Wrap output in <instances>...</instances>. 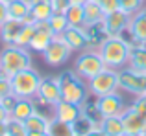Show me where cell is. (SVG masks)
I'll use <instances>...</instances> for the list:
<instances>
[{"label": "cell", "mask_w": 146, "mask_h": 136, "mask_svg": "<svg viewBox=\"0 0 146 136\" xmlns=\"http://www.w3.org/2000/svg\"><path fill=\"white\" fill-rule=\"evenodd\" d=\"M98 52L104 59V65L113 70H122L129 65V54L131 46L122 35L107 37L102 44L98 46Z\"/></svg>", "instance_id": "6da1fadb"}, {"label": "cell", "mask_w": 146, "mask_h": 136, "mask_svg": "<svg viewBox=\"0 0 146 136\" xmlns=\"http://www.w3.org/2000/svg\"><path fill=\"white\" fill-rule=\"evenodd\" d=\"M57 81H59V88H61V99L83 107V103L91 97L87 81L80 77L72 68L61 72V74L57 75Z\"/></svg>", "instance_id": "7a4b0ae2"}, {"label": "cell", "mask_w": 146, "mask_h": 136, "mask_svg": "<svg viewBox=\"0 0 146 136\" xmlns=\"http://www.w3.org/2000/svg\"><path fill=\"white\" fill-rule=\"evenodd\" d=\"M32 66V54L28 48L17 46V44H4L0 50V72L6 75H13L21 70Z\"/></svg>", "instance_id": "3957f363"}, {"label": "cell", "mask_w": 146, "mask_h": 136, "mask_svg": "<svg viewBox=\"0 0 146 136\" xmlns=\"http://www.w3.org/2000/svg\"><path fill=\"white\" fill-rule=\"evenodd\" d=\"M9 79H11V90L17 97H35L43 75L33 66H30L26 70L13 74Z\"/></svg>", "instance_id": "277c9868"}, {"label": "cell", "mask_w": 146, "mask_h": 136, "mask_svg": "<svg viewBox=\"0 0 146 136\" xmlns=\"http://www.w3.org/2000/svg\"><path fill=\"white\" fill-rule=\"evenodd\" d=\"M104 68H107V66L104 65V59L100 55V52L94 50V48H87V50L80 52L76 55L74 63H72V70L85 81H89L91 77L100 74Z\"/></svg>", "instance_id": "5b68a950"}, {"label": "cell", "mask_w": 146, "mask_h": 136, "mask_svg": "<svg viewBox=\"0 0 146 136\" xmlns=\"http://www.w3.org/2000/svg\"><path fill=\"white\" fill-rule=\"evenodd\" d=\"M87 86H89L91 97H100V96H106V94L117 92L118 90V70L104 68L100 74H96L94 77H91L87 81Z\"/></svg>", "instance_id": "8992f818"}, {"label": "cell", "mask_w": 146, "mask_h": 136, "mask_svg": "<svg viewBox=\"0 0 146 136\" xmlns=\"http://www.w3.org/2000/svg\"><path fill=\"white\" fill-rule=\"evenodd\" d=\"M74 54V52L68 48V44L63 41V37L61 35H54L52 41H50V44L46 48H44V52L41 55H43V61L46 63L48 66H63L65 63L70 59V55Z\"/></svg>", "instance_id": "52a82bcc"}, {"label": "cell", "mask_w": 146, "mask_h": 136, "mask_svg": "<svg viewBox=\"0 0 146 136\" xmlns=\"http://www.w3.org/2000/svg\"><path fill=\"white\" fill-rule=\"evenodd\" d=\"M118 90H124L131 96L146 94V74L135 72L129 66L118 70Z\"/></svg>", "instance_id": "ba28073f"}, {"label": "cell", "mask_w": 146, "mask_h": 136, "mask_svg": "<svg viewBox=\"0 0 146 136\" xmlns=\"http://www.w3.org/2000/svg\"><path fill=\"white\" fill-rule=\"evenodd\" d=\"M94 105H96V109H98L100 118L122 116V112L129 107V103L124 99L122 94H118V90L117 92H111V94H106V96L94 97Z\"/></svg>", "instance_id": "9c48e42d"}, {"label": "cell", "mask_w": 146, "mask_h": 136, "mask_svg": "<svg viewBox=\"0 0 146 136\" xmlns=\"http://www.w3.org/2000/svg\"><path fill=\"white\" fill-rule=\"evenodd\" d=\"M129 18H131V15L126 13L124 9H117V11H111V13H106V17L102 20V26L106 29L107 37L124 35L128 31Z\"/></svg>", "instance_id": "30bf717a"}, {"label": "cell", "mask_w": 146, "mask_h": 136, "mask_svg": "<svg viewBox=\"0 0 146 136\" xmlns=\"http://www.w3.org/2000/svg\"><path fill=\"white\" fill-rule=\"evenodd\" d=\"M61 37L74 54H80V52L89 48V37H87V31L83 26H68L61 33Z\"/></svg>", "instance_id": "8fae6325"}, {"label": "cell", "mask_w": 146, "mask_h": 136, "mask_svg": "<svg viewBox=\"0 0 146 136\" xmlns=\"http://www.w3.org/2000/svg\"><path fill=\"white\" fill-rule=\"evenodd\" d=\"M54 37V31L50 28L48 20H43V22H35V33H33L32 41L28 44V50L30 52H35V54H43L44 48L50 44Z\"/></svg>", "instance_id": "7c38bea8"}, {"label": "cell", "mask_w": 146, "mask_h": 136, "mask_svg": "<svg viewBox=\"0 0 146 136\" xmlns=\"http://www.w3.org/2000/svg\"><path fill=\"white\" fill-rule=\"evenodd\" d=\"M37 97L43 99L48 105H56L57 101H61V88H59V81L57 75H48V77L41 79L39 90H37Z\"/></svg>", "instance_id": "4fadbf2b"}, {"label": "cell", "mask_w": 146, "mask_h": 136, "mask_svg": "<svg viewBox=\"0 0 146 136\" xmlns=\"http://www.w3.org/2000/svg\"><path fill=\"white\" fill-rule=\"evenodd\" d=\"M131 39H126L128 42H141L146 44V4L143 9H139L137 13L131 15L129 18V26H128V31Z\"/></svg>", "instance_id": "5bb4252c"}, {"label": "cell", "mask_w": 146, "mask_h": 136, "mask_svg": "<svg viewBox=\"0 0 146 136\" xmlns=\"http://www.w3.org/2000/svg\"><path fill=\"white\" fill-rule=\"evenodd\" d=\"M82 114H83V107L82 105L70 103V101H65V99L57 101V103L54 105V118L61 120V122H65V123H70V125Z\"/></svg>", "instance_id": "9a60e30c"}, {"label": "cell", "mask_w": 146, "mask_h": 136, "mask_svg": "<svg viewBox=\"0 0 146 136\" xmlns=\"http://www.w3.org/2000/svg\"><path fill=\"white\" fill-rule=\"evenodd\" d=\"M120 118H122V123H124V134H141L146 127V120L131 105L122 112Z\"/></svg>", "instance_id": "2e32d148"}, {"label": "cell", "mask_w": 146, "mask_h": 136, "mask_svg": "<svg viewBox=\"0 0 146 136\" xmlns=\"http://www.w3.org/2000/svg\"><path fill=\"white\" fill-rule=\"evenodd\" d=\"M22 26H24L22 20L7 18V20L0 26V41H2V44H15V41H17Z\"/></svg>", "instance_id": "e0dca14e"}, {"label": "cell", "mask_w": 146, "mask_h": 136, "mask_svg": "<svg viewBox=\"0 0 146 136\" xmlns=\"http://www.w3.org/2000/svg\"><path fill=\"white\" fill-rule=\"evenodd\" d=\"M104 17H106V13L102 11V7L94 0H87L83 4V28L100 24L104 20Z\"/></svg>", "instance_id": "ac0fdd59"}, {"label": "cell", "mask_w": 146, "mask_h": 136, "mask_svg": "<svg viewBox=\"0 0 146 136\" xmlns=\"http://www.w3.org/2000/svg\"><path fill=\"white\" fill-rule=\"evenodd\" d=\"M131 54H129V68L141 74H146V44L131 42Z\"/></svg>", "instance_id": "d6986e66"}, {"label": "cell", "mask_w": 146, "mask_h": 136, "mask_svg": "<svg viewBox=\"0 0 146 136\" xmlns=\"http://www.w3.org/2000/svg\"><path fill=\"white\" fill-rule=\"evenodd\" d=\"M30 15L33 17L35 22L48 20L54 15L52 0H30Z\"/></svg>", "instance_id": "ffe728a7"}, {"label": "cell", "mask_w": 146, "mask_h": 136, "mask_svg": "<svg viewBox=\"0 0 146 136\" xmlns=\"http://www.w3.org/2000/svg\"><path fill=\"white\" fill-rule=\"evenodd\" d=\"M33 112H35L33 97H19L9 116H11V118H15V120H21V122H26Z\"/></svg>", "instance_id": "44dd1931"}, {"label": "cell", "mask_w": 146, "mask_h": 136, "mask_svg": "<svg viewBox=\"0 0 146 136\" xmlns=\"http://www.w3.org/2000/svg\"><path fill=\"white\" fill-rule=\"evenodd\" d=\"M98 127L106 133V136H122L124 134V123L120 116H107L98 122Z\"/></svg>", "instance_id": "7402d4cb"}, {"label": "cell", "mask_w": 146, "mask_h": 136, "mask_svg": "<svg viewBox=\"0 0 146 136\" xmlns=\"http://www.w3.org/2000/svg\"><path fill=\"white\" fill-rule=\"evenodd\" d=\"M50 118H52V116H46V114H43V112H37L35 110L24 122V125H26V129H28V133H46Z\"/></svg>", "instance_id": "603a6c76"}, {"label": "cell", "mask_w": 146, "mask_h": 136, "mask_svg": "<svg viewBox=\"0 0 146 136\" xmlns=\"http://www.w3.org/2000/svg\"><path fill=\"white\" fill-rule=\"evenodd\" d=\"M30 15V0H11L7 4V17L15 20H24Z\"/></svg>", "instance_id": "cb8c5ba5"}, {"label": "cell", "mask_w": 146, "mask_h": 136, "mask_svg": "<svg viewBox=\"0 0 146 136\" xmlns=\"http://www.w3.org/2000/svg\"><path fill=\"white\" fill-rule=\"evenodd\" d=\"M48 136H74V129H72L70 123H65L57 118H50V123H48V131H46Z\"/></svg>", "instance_id": "d4e9b609"}, {"label": "cell", "mask_w": 146, "mask_h": 136, "mask_svg": "<svg viewBox=\"0 0 146 136\" xmlns=\"http://www.w3.org/2000/svg\"><path fill=\"white\" fill-rule=\"evenodd\" d=\"M98 123L94 122L93 118H89L87 114H82L78 120H76L74 123H72V129H74V136H85L89 134L91 131L96 127Z\"/></svg>", "instance_id": "484cf974"}, {"label": "cell", "mask_w": 146, "mask_h": 136, "mask_svg": "<svg viewBox=\"0 0 146 136\" xmlns=\"http://www.w3.org/2000/svg\"><path fill=\"white\" fill-rule=\"evenodd\" d=\"M65 17L68 20V26H83V6L80 4H70L65 11Z\"/></svg>", "instance_id": "4316f807"}, {"label": "cell", "mask_w": 146, "mask_h": 136, "mask_svg": "<svg viewBox=\"0 0 146 136\" xmlns=\"http://www.w3.org/2000/svg\"><path fill=\"white\" fill-rule=\"evenodd\" d=\"M6 136H28V129H26L24 122L9 116L6 120Z\"/></svg>", "instance_id": "83f0119b"}, {"label": "cell", "mask_w": 146, "mask_h": 136, "mask_svg": "<svg viewBox=\"0 0 146 136\" xmlns=\"http://www.w3.org/2000/svg\"><path fill=\"white\" fill-rule=\"evenodd\" d=\"M48 24H50V28H52L54 35H61V33L68 28V20H67V17H65V13H54L52 17L48 18Z\"/></svg>", "instance_id": "f1b7e54d"}, {"label": "cell", "mask_w": 146, "mask_h": 136, "mask_svg": "<svg viewBox=\"0 0 146 136\" xmlns=\"http://www.w3.org/2000/svg\"><path fill=\"white\" fill-rule=\"evenodd\" d=\"M33 33H35V24H24L22 29H21V33H19V37H17V41H15V44H17V46H22V48H28Z\"/></svg>", "instance_id": "f546056e"}, {"label": "cell", "mask_w": 146, "mask_h": 136, "mask_svg": "<svg viewBox=\"0 0 146 136\" xmlns=\"http://www.w3.org/2000/svg\"><path fill=\"white\" fill-rule=\"evenodd\" d=\"M118 4H120V9H124L126 13L133 15L137 13L139 9H143L144 7V0H118Z\"/></svg>", "instance_id": "4dcf8cb0"}, {"label": "cell", "mask_w": 146, "mask_h": 136, "mask_svg": "<svg viewBox=\"0 0 146 136\" xmlns=\"http://www.w3.org/2000/svg\"><path fill=\"white\" fill-rule=\"evenodd\" d=\"M9 94H13V90H11V79H9V75L0 72V99L9 96Z\"/></svg>", "instance_id": "1f68e13d"}, {"label": "cell", "mask_w": 146, "mask_h": 136, "mask_svg": "<svg viewBox=\"0 0 146 136\" xmlns=\"http://www.w3.org/2000/svg\"><path fill=\"white\" fill-rule=\"evenodd\" d=\"M129 105H131V107L146 120V94H143V96H135V99H133Z\"/></svg>", "instance_id": "d6a6232c"}, {"label": "cell", "mask_w": 146, "mask_h": 136, "mask_svg": "<svg viewBox=\"0 0 146 136\" xmlns=\"http://www.w3.org/2000/svg\"><path fill=\"white\" fill-rule=\"evenodd\" d=\"M94 2H96L98 6L102 7L104 13H111V11L120 9V4H118V0H94Z\"/></svg>", "instance_id": "836d02e7"}, {"label": "cell", "mask_w": 146, "mask_h": 136, "mask_svg": "<svg viewBox=\"0 0 146 136\" xmlns=\"http://www.w3.org/2000/svg\"><path fill=\"white\" fill-rule=\"evenodd\" d=\"M17 99H19V97L15 96V94H9V96L2 97V99H0V103H2V107L11 114V110H13V107H15V103H17Z\"/></svg>", "instance_id": "e575fe53"}, {"label": "cell", "mask_w": 146, "mask_h": 136, "mask_svg": "<svg viewBox=\"0 0 146 136\" xmlns=\"http://www.w3.org/2000/svg\"><path fill=\"white\" fill-rule=\"evenodd\" d=\"M70 6V0H52L54 13H65Z\"/></svg>", "instance_id": "d590c367"}, {"label": "cell", "mask_w": 146, "mask_h": 136, "mask_svg": "<svg viewBox=\"0 0 146 136\" xmlns=\"http://www.w3.org/2000/svg\"><path fill=\"white\" fill-rule=\"evenodd\" d=\"M7 18H9V17H7V4L6 2H0V26H2Z\"/></svg>", "instance_id": "8d00e7d4"}, {"label": "cell", "mask_w": 146, "mask_h": 136, "mask_svg": "<svg viewBox=\"0 0 146 136\" xmlns=\"http://www.w3.org/2000/svg\"><path fill=\"white\" fill-rule=\"evenodd\" d=\"M85 136H106V133H104V131H102V129H100V127L96 125V127H94V129L91 131L89 134H85Z\"/></svg>", "instance_id": "74e56055"}, {"label": "cell", "mask_w": 146, "mask_h": 136, "mask_svg": "<svg viewBox=\"0 0 146 136\" xmlns=\"http://www.w3.org/2000/svg\"><path fill=\"white\" fill-rule=\"evenodd\" d=\"M7 118H9V112H7L6 109L2 107V103H0V122H6Z\"/></svg>", "instance_id": "f35d334b"}, {"label": "cell", "mask_w": 146, "mask_h": 136, "mask_svg": "<svg viewBox=\"0 0 146 136\" xmlns=\"http://www.w3.org/2000/svg\"><path fill=\"white\" fill-rule=\"evenodd\" d=\"M0 136H6V122H0Z\"/></svg>", "instance_id": "ab89813d"}, {"label": "cell", "mask_w": 146, "mask_h": 136, "mask_svg": "<svg viewBox=\"0 0 146 136\" xmlns=\"http://www.w3.org/2000/svg\"><path fill=\"white\" fill-rule=\"evenodd\" d=\"M87 0H70V4H80V6H83Z\"/></svg>", "instance_id": "60d3db41"}, {"label": "cell", "mask_w": 146, "mask_h": 136, "mask_svg": "<svg viewBox=\"0 0 146 136\" xmlns=\"http://www.w3.org/2000/svg\"><path fill=\"white\" fill-rule=\"evenodd\" d=\"M43 134H46V133H28V136H43Z\"/></svg>", "instance_id": "b9f144b4"}, {"label": "cell", "mask_w": 146, "mask_h": 136, "mask_svg": "<svg viewBox=\"0 0 146 136\" xmlns=\"http://www.w3.org/2000/svg\"><path fill=\"white\" fill-rule=\"evenodd\" d=\"M141 136H146V127H144V131H143V133H141Z\"/></svg>", "instance_id": "7bdbcfd3"}, {"label": "cell", "mask_w": 146, "mask_h": 136, "mask_svg": "<svg viewBox=\"0 0 146 136\" xmlns=\"http://www.w3.org/2000/svg\"><path fill=\"white\" fill-rule=\"evenodd\" d=\"M0 2H6V4H9V2H11V0H0Z\"/></svg>", "instance_id": "ee69618b"}, {"label": "cell", "mask_w": 146, "mask_h": 136, "mask_svg": "<svg viewBox=\"0 0 146 136\" xmlns=\"http://www.w3.org/2000/svg\"><path fill=\"white\" fill-rule=\"evenodd\" d=\"M43 136H48V134H43Z\"/></svg>", "instance_id": "f6af8a7d"}, {"label": "cell", "mask_w": 146, "mask_h": 136, "mask_svg": "<svg viewBox=\"0 0 146 136\" xmlns=\"http://www.w3.org/2000/svg\"><path fill=\"white\" fill-rule=\"evenodd\" d=\"M144 2H146V0H144Z\"/></svg>", "instance_id": "bcb514c9"}]
</instances>
